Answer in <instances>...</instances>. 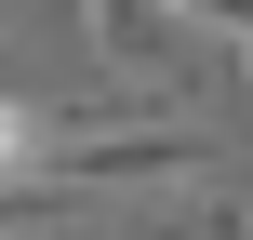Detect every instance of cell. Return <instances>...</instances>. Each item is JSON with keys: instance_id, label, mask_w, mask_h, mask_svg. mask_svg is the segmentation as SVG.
<instances>
[{"instance_id": "2", "label": "cell", "mask_w": 253, "mask_h": 240, "mask_svg": "<svg viewBox=\"0 0 253 240\" xmlns=\"http://www.w3.org/2000/svg\"><path fill=\"white\" fill-rule=\"evenodd\" d=\"M80 27H93V53H107V67H133L160 107L187 94V53H173V13H160V0H80Z\"/></svg>"}, {"instance_id": "3", "label": "cell", "mask_w": 253, "mask_h": 240, "mask_svg": "<svg viewBox=\"0 0 253 240\" xmlns=\"http://www.w3.org/2000/svg\"><path fill=\"white\" fill-rule=\"evenodd\" d=\"M40 147H53V107L0 94V187H40Z\"/></svg>"}, {"instance_id": "1", "label": "cell", "mask_w": 253, "mask_h": 240, "mask_svg": "<svg viewBox=\"0 0 253 240\" xmlns=\"http://www.w3.org/2000/svg\"><path fill=\"white\" fill-rule=\"evenodd\" d=\"M213 147L200 120H93V107H53V147H40V200H107V187H200Z\"/></svg>"}, {"instance_id": "5", "label": "cell", "mask_w": 253, "mask_h": 240, "mask_svg": "<svg viewBox=\"0 0 253 240\" xmlns=\"http://www.w3.org/2000/svg\"><path fill=\"white\" fill-rule=\"evenodd\" d=\"M240 107H253V27H240Z\"/></svg>"}, {"instance_id": "4", "label": "cell", "mask_w": 253, "mask_h": 240, "mask_svg": "<svg viewBox=\"0 0 253 240\" xmlns=\"http://www.w3.org/2000/svg\"><path fill=\"white\" fill-rule=\"evenodd\" d=\"M160 13H173V27H227V40L253 27V0H160Z\"/></svg>"}]
</instances>
